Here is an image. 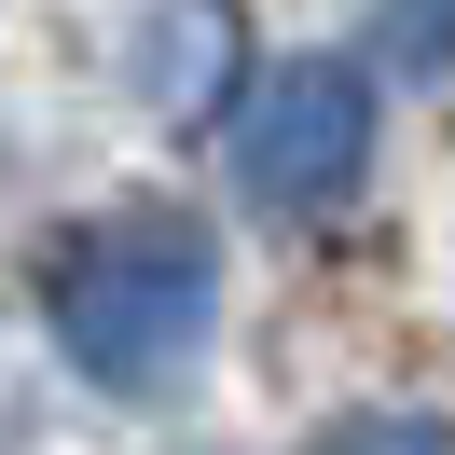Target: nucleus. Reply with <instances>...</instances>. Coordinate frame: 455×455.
<instances>
[{
    "label": "nucleus",
    "instance_id": "f257e3e1",
    "mask_svg": "<svg viewBox=\"0 0 455 455\" xmlns=\"http://www.w3.org/2000/svg\"><path fill=\"white\" fill-rule=\"evenodd\" d=\"M42 304H56V345L97 372V387L152 400L194 372L207 345V304H221V249H207L194 207H111V221H84L56 249V276H42Z\"/></svg>",
    "mask_w": 455,
    "mask_h": 455
},
{
    "label": "nucleus",
    "instance_id": "f03ea898",
    "mask_svg": "<svg viewBox=\"0 0 455 455\" xmlns=\"http://www.w3.org/2000/svg\"><path fill=\"white\" fill-rule=\"evenodd\" d=\"M359 139H372V69H276L235 111V180L262 207H331L359 180Z\"/></svg>",
    "mask_w": 455,
    "mask_h": 455
},
{
    "label": "nucleus",
    "instance_id": "7ed1b4c3",
    "mask_svg": "<svg viewBox=\"0 0 455 455\" xmlns=\"http://www.w3.org/2000/svg\"><path fill=\"white\" fill-rule=\"evenodd\" d=\"M317 455H455V414H359V427H331Z\"/></svg>",
    "mask_w": 455,
    "mask_h": 455
},
{
    "label": "nucleus",
    "instance_id": "20e7f679",
    "mask_svg": "<svg viewBox=\"0 0 455 455\" xmlns=\"http://www.w3.org/2000/svg\"><path fill=\"white\" fill-rule=\"evenodd\" d=\"M387 56H400V69H427V56H455V14H387Z\"/></svg>",
    "mask_w": 455,
    "mask_h": 455
}]
</instances>
